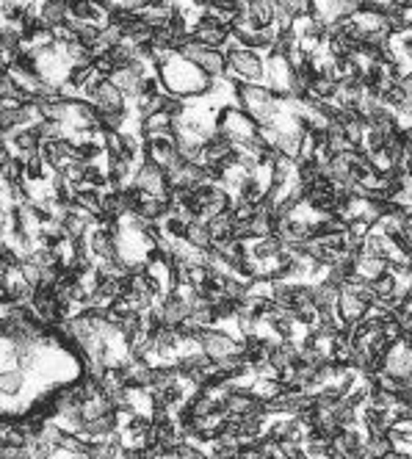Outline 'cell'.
<instances>
[{"mask_svg": "<svg viewBox=\"0 0 412 459\" xmlns=\"http://www.w3.org/2000/svg\"><path fill=\"white\" fill-rule=\"evenodd\" d=\"M158 78L161 83L166 86L169 94L180 97L188 103V97H202V94H211V89L216 86V81H211L208 75H205L196 64L175 55L166 67L158 70Z\"/></svg>", "mask_w": 412, "mask_h": 459, "instance_id": "cell-1", "label": "cell"}, {"mask_svg": "<svg viewBox=\"0 0 412 459\" xmlns=\"http://www.w3.org/2000/svg\"><path fill=\"white\" fill-rule=\"evenodd\" d=\"M199 343H202V352L208 354L216 365L219 363H224L227 357H233V354H241L244 352V343L235 338V335H227L222 326H214V330H205L202 332V338H199Z\"/></svg>", "mask_w": 412, "mask_h": 459, "instance_id": "cell-2", "label": "cell"}, {"mask_svg": "<svg viewBox=\"0 0 412 459\" xmlns=\"http://www.w3.org/2000/svg\"><path fill=\"white\" fill-rule=\"evenodd\" d=\"M136 188L147 196H166L169 194V180H166V172L150 161H144L139 169H136L133 180H130Z\"/></svg>", "mask_w": 412, "mask_h": 459, "instance_id": "cell-3", "label": "cell"}, {"mask_svg": "<svg viewBox=\"0 0 412 459\" xmlns=\"http://www.w3.org/2000/svg\"><path fill=\"white\" fill-rule=\"evenodd\" d=\"M144 158L155 166H161L164 172H169L172 166H177L183 158L175 147V136H164V139H153V142H144Z\"/></svg>", "mask_w": 412, "mask_h": 459, "instance_id": "cell-4", "label": "cell"}, {"mask_svg": "<svg viewBox=\"0 0 412 459\" xmlns=\"http://www.w3.org/2000/svg\"><path fill=\"white\" fill-rule=\"evenodd\" d=\"M385 373L396 376L398 382H409V376H412V349L404 341L390 346V352L385 357Z\"/></svg>", "mask_w": 412, "mask_h": 459, "instance_id": "cell-5", "label": "cell"}, {"mask_svg": "<svg viewBox=\"0 0 412 459\" xmlns=\"http://www.w3.org/2000/svg\"><path fill=\"white\" fill-rule=\"evenodd\" d=\"M337 313H340V318L346 321V324H360V321L365 318V313H368V304L357 296V291H355L352 283L340 288V296H337Z\"/></svg>", "mask_w": 412, "mask_h": 459, "instance_id": "cell-6", "label": "cell"}, {"mask_svg": "<svg viewBox=\"0 0 412 459\" xmlns=\"http://www.w3.org/2000/svg\"><path fill=\"white\" fill-rule=\"evenodd\" d=\"M158 307H161V315H164V326H175V330H177L183 321L191 318V304L185 299H180L177 293H166L158 302Z\"/></svg>", "mask_w": 412, "mask_h": 459, "instance_id": "cell-7", "label": "cell"}, {"mask_svg": "<svg viewBox=\"0 0 412 459\" xmlns=\"http://www.w3.org/2000/svg\"><path fill=\"white\" fill-rule=\"evenodd\" d=\"M360 421H363V429H365L368 437H387L390 429L396 426L393 412H382V410H374V407H365L360 412Z\"/></svg>", "mask_w": 412, "mask_h": 459, "instance_id": "cell-8", "label": "cell"}, {"mask_svg": "<svg viewBox=\"0 0 412 459\" xmlns=\"http://www.w3.org/2000/svg\"><path fill=\"white\" fill-rule=\"evenodd\" d=\"M39 17L50 28L66 25L73 20V3H66V0H44V3H39Z\"/></svg>", "mask_w": 412, "mask_h": 459, "instance_id": "cell-9", "label": "cell"}, {"mask_svg": "<svg viewBox=\"0 0 412 459\" xmlns=\"http://www.w3.org/2000/svg\"><path fill=\"white\" fill-rule=\"evenodd\" d=\"M196 67L208 75L211 81H222L227 75V53L224 50H208L202 55V61L196 64Z\"/></svg>", "mask_w": 412, "mask_h": 459, "instance_id": "cell-10", "label": "cell"}, {"mask_svg": "<svg viewBox=\"0 0 412 459\" xmlns=\"http://www.w3.org/2000/svg\"><path fill=\"white\" fill-rule=\"evenodd\" d=\"M9 144L17 150V155H39V153H42V139H39V133H36V127H23V130H17Z\"/></svg>", "mask_w": 412, "mask_h": 459, "instance_id": "cell-11", "label": "cell"}, {"mask_svg": "<svg viewBox=\"0 0 412 459\" xmlns=\"http://www.w3.org/2000/svg\"><path fill=\"white\" fill-rule=\"evenodd\" d=\"M363 254L379 257V260H390V257L396 254V244H393L387 235H382L379 230H374V233L365 238V244H363Z\"/></svg>", "mask_w": 412, "mask_h": 459, "instance_id": "cell-12", "label": "cell"}, {"mask_svg": "<svg viewBox=\"0 0 412 459\" xmlns=\"http://www.w3.org/2000/svg\"><path fill=\"white\" fill-rule=\"evenodd\" d=\"M185 244H188V246H194L196 252H211V249H214V235H211V227L205 224V222H194V224H188Z\"/></svg>", "mask_w": 412, "mask_h": 459, "instance_id": "cell-13", "label": "cell"}, {"mask_svg": "<svg viewBox=\"0 0 412 459\" xmlns=\"http://www.w3.org/2000/svg\"><path fill=\"white\" fill-rule=\"evenodd\" d=\"M283 246H285V241H283L280 235H268V238H263V241H255L252 257L257 260V263H271V260L283 252Z\"/></svg>", "mask_w": 412, "mask_h": 459, "instance_id": "cell-14", "label": "cell"}, {"mask_svg": "<svg viewBox=\"0 0 412 459\" xmlns=\"http://www.w3.org/2000/svg\"><path fill=\"white\" fill-rule=\"evenodd\" d=\"M385 272H387V269H385V260H379V257L363 254V257L357 260V280H360V283H376Z\"/></svg>", "mask_w": 412, "mask_h": 459, "instance_id": "cell-15", "label": "cell"}, {"mask_svg": "<svg viewBox=\"0 0 412 459\" xmlns=\"http://www.w3.org/2000/svg\"><path fill=\"white\" fill-rule=\"evenodd\" d=\"M23 387H25V371L23 368H9V371L0 373V390H3V399L20 396Z\"/></svg>", "mask_w": 412, "mask_h": 459, "instance_id": "cell-16", "label": "cell"}, {"mask_svg": "<svg viewBox=\"0 0 412 459\" xmlns=\"http://www.w3.org/2000/svg\"><path fill=\"white\" fill-rule=\"evenodd\" d=\"M310 97H316L321 103H335V97H337V81L332 75H316V81L310 86Z\"/></svg>", "mask_w": 412, "mask_h": 459, "instance_id": "cell-17", "label": "cell"}, {"mask_svg": "<svg viewBox=\"0 0 412 459\" xmlns=\"http://www.w3.org/2000/svg\"><path fill=\"white\" fill-rule=\"evenodd\" d=\"M36 133H39L42 144L70 139V130H66V124H64V122H53V119H42V122L36 124Z\"/></svg>", "mask_w": 412, "mask_h": 459, "instance_id": "cell-18", "label": "cell"}, {"mask_svg": "<svg viewBox=\"0 0 412 459\" xmlns=\"http://www.w3.org/2000/svg\"><path fill=\"white\" fill-rule=\"evenodd\" d=\"M208 227H211L214 244H224V241H233L235 219H233V213H222V216H216L214 222H208Z\"/></svg>", "mask_w": 412, "mask_h": 459, "instance_id": "cell-19", "label": "cell"}, {"mask_svg": "<svg viewBox=\"0 0 412 459\" xmlns=\"http://www.w3.org/2000/svg\"><path fill=\"white\" fill-rule=\"evenodd\" d=\"M235 196L238 200H244V202H252V205H257L263 196H266V188H263V183L255 177V174H249L241 185H238V191H235Z\"/></svg>", "mask_w": 412, "mask_h": 459, "instance_id": "cell-20", "label": "cell"}, {"mask_svg": "<svg viewBox=\"0 0 412 459\" xmlns=\"http://www.w3.org/2000/svg\"><path fill=\"white\" fill-rule=\"evenodd\" d=\"M252 17L257 20L260 28H271L277 23V6L268 3V0H255L252 3Z\"/></svg>", "mask_w": 412, "mask_h": 459, "instance_id": "cell-21", "label": "cell"}, {"mask_svg": "<svg viewBox=\"0 0 412 459\" xmlns=\"http://www.w3.org/2000/svg\"><path fill=\"white\" fill-rule=\"evenodd\" d=\"M211 277H214V272H211L208 266H205V263H191V266H188V285H191L194 291L208 288Z\"/></svg>", "mask_w": 412, "mask_h": 459, "instance_id": "cell-22", "label": "cell"}, {"mask_svg": "<svg viewBox=\"0 0 412 459\" xmlns=\"http://www.w3.org/2000/svg\"><path fill=\"white\" fill-rule=\"evenodd\" d=\"M390 451H396L390 437H368L365 440V456L368 459H385Z\"/></svg>", "mask_w": 412, "mask_h": 459, "instance_id": "cell-23", "label": "cell"}, {"mask_svg": "<svg viewBox=\"0 0 412 459\" xmlns=\"http://www.w3.org/2000/svg\"><path fill=\"white\" fill-rule=\"evenodd\" d=\"M0 97H3V100H20V103H25V94L20 92L17 81H14L9 73H0Z\"/></svg>", "mask_w": 412, "mask_h": 459, "instance_id": "cell-24", "label": "cell"}, {"mask_svg": "<svg viewBox=\"0 0 412 459\" xmlns=\"http://www.w3.org/2000/svg\"><path fill=\"white\" fill-rule=\"evenodd\" d=\"M86 188L105 191V188H108V169H100L97 163L86 166Z\"/></svg>", "mask_w": 412, "mask_h": 459, "instance_id": "cell-25", "label": "cell"}, {"mask_svg": "<svg viewBox=\"0 0 412 459\" xmlns=\"http://www.w3.org/2000/svg\"><path fill=\"white\" fill-rule=\"evenodd\" d=\"M164 233H166L169 241H185L188 224H185L183 219H177V216H169V219L164 222Z\"/></svg>", "mask_w": 412, "mask_h": 459, "instance_id": "cell-26", "label": "cell"}, {"mask_svg": "<svg viewBox=\"0 0 412 459\" xmlns=\"http://www.w3.org/2000/svg\"><path fill=\"white\" fill-rule=\"evenodd\" d=\"M374 285V291H376V296H379V302H385V299H390V296H396V277L393 274H382L376 283H371Z\"/></svg>", "mask_w": 412, "mask_h": 459, "instance_id": "cell-27", "label": "cell"}, {"mask_svg": "<svg viewBox=\"0 0 412 459\" xmlns=\"http://www.w3.org/2000/svg\"><path fill=\"white\" fill-rule=\"evenodd\" d=\"M20 274H23V280H25L31 288H42V269H39L36 263H31V260H25V263H23V269H20Z\"/></svg>", "mask_w": 412, "mask_h": 459, "instance_id": "cell-28", "label": "cell"}, {"mask_svg": "<svg viewBox=\"0 0 412 459\" xmlns=\"http://www.w3.org/2000/svg\"><path fill=\"white\" fill-rule=\"evenodd\" d=\"M233 219L235 222H252L255 219V205L252 202H244V200H238V196H235V205H233Z\"/></svg>", "mask_w": 412, "mask_h": 459, "instance_id": "cell-29", "label": "cell"}, {"mask_svg": "<svg viewBox=\"0 0 412 459\" xmlns=\"http://www.w3.org/2000/svg\"><path fill=\"white\" fill-rule=\"evenodd\" d=\"M349 233H352L357 241H365V238L374 233V224H368L365 219H352V222H349Z\"/></svg>", "mask_w": 412, "mask_h": 459, "instance_id": "cell-30", "label": "cell"}, {"mask_svg": "<svg viewBox=\"0 0 412 459\" xmlns=\"http://www.w3.org/2000/svg\"><path fill=\"white\" fill-rule=\"evenodd\" d=\"M398 86H401V89L407 92V97H412V73H409V75H407V78H404V81H401Z\"/></svg>", "mask_w": 412, "mask_h": 459, "instance_id": "cell-31", "label": "cell"}, {"mask_svg": "<svg viewBox=\"0 0 412 459\" xmlns=\"http://www.w3.org/2000/svg\"><path fill=\"white\" fill-rule=\"evenodd\" d=\"M73 459H86V456H73Z\"/></svg>", "mask_w": 412, "mask_h": 459, "instance_id": "cell-32", "label": "cell"}, {"mask_svg": "<svg viewBox=\"0 0 412 459\" xmlns=\"http://www.w3.org/2000/svg\"><path fill=\"white\" fill-rule=\"evenodd\" d=\"M302 459H310V456H307V454H305V456H302Z\"/></svg>", "mask_w": 412, "mask_h": 459, "instance_id": "cell-33", "label": "cell"}]
</instances>
